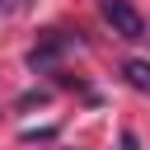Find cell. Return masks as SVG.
<instances>
[{
    "label": "cell",
    "mask_w": 150,
    "mask_h": 150,
    "mask_svg": "<svg viewBox=\"0 0 150 150\" xmlns=\"http://www.w3.org/2000/svg\"><path fill=\"white\" fill-rule=\"evenodd\" d=\"M98 9H103V23H108L117 38H127V42L145 38V19H141V9H136L131 0H98Z\"/></svg>",
    "instance_id": "6da1fadb"
},
{
    "label": "cell",
    "mask_w": 150,
    "mask_h": 150,
    "mask_svg": "<svg viewBox=\"0 0 150 150\" xmlns=\"http://www.w3.org/2000/svg\"><path fill=\"white\" fill-rule=\"evenodd\" d=\"M61 52H66V38H61V33H47V42L28 52V70H47V66H52Z\"/></svg>",
    "instance_id": "7a4b0ae2"
},
{
    "label": "cell",
    "mask_w": 150,
    "mask_h": 150,
    "mask_svg": "<svg viewBox=\"0 0 150 150\" xmlns=\"http://www.w3.org/2000/svg\"><path fill=\"white\" fill-rule=\"evenodd\" d=\"M122 75H127V84H131L136 94H150V61H141V56H136V61H127V66H122Z\"/></svg>",
    "instance_id": "3957f363"
},
{
    "label": "cell",
    "mask_w": 150,
    "mask_h": 150,
    "mask_svg": "<svg viewBox=\"0 0 150 150\" xmlns=\"http://www.w3.org/2000/svg\"><path fill=\"white\" fill-rule=\"evenodd\" d=\"M0 5H5V9H19V5H23V0H0Z\"/></svg>",
    "instance_id": "5b68a950"
},
{
    "label": "cell",
    "mask_w": 150,
    "mask_h": 150,
    "mask_svg": "<svg viewBox=\"0 0 150 150\" xmlns=\"http://www.w3.org/2000/svg\"><path fill=\"white\" fill-rule=\"evenodd\" d=\"M122 150H141V141H136V131H122Z\"/></svg>",
    "instance_id": "277c9868"
}]
</instances>
